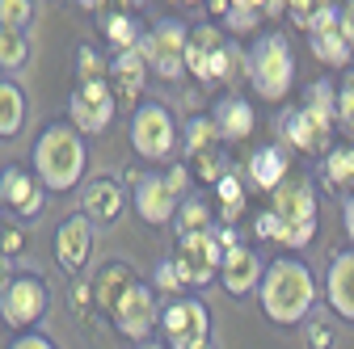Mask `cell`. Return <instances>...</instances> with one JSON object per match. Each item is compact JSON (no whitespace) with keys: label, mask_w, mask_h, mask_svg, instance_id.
Returning a JSON list of instances; mask_svg holds the SVG:
<instances>
[{"label":"cell","mask_w":354,"mask_h":349,"mask_svg":"<svg viewBox=\"0 0 354 349\" xmlns=\"http://www.w3.org/2000/svg\"><path fill=\"white\" fill-rule=\"evenodd\" d=\"M342 26H346V38L354 42V0H346V5H342Z\"/></svg>","instance_id":"cell-43"},{"label":"cell","mask_w":354,"mask_h":349,"mask_svg":"<svg viewBox=\"0 0 354 349\" xmlns=\"http://www.w3.org/2000/svg\"><path fill=\"white\" fill-rule=\"evenodd\" d=\"M114 316V328H118V337H127V341H148L156 328H160V308H156V295H152V286H144V282H136L122 299H118V308L110 312Z\"/></svg>","instance_id":"cell-13"},{"label":"cell","mask_w":354,"mask_h":349,"mask_svg":"<svg viewBox=\"0 0 354 349\" xmlns=\"http://www.w3.org/2000/svg\"><path fill=\"white\" fill-rule=\"evenodd\" d=\"M198 349H215V341H203V345H198Z\"/></svg>","instance_id":"cell-48"},{"label":"cell","mask_w":354,"mask_h":349,"mask_svg":"<svg viewBox=\"0 0 354 349\" xmlns=\"http://www.w3.org/2000/svg\"><path fill=\"white\" fill-rule=\"evenodd\" d=\"M329 9H337L333 0H287V17H291V21H295L304 34L313 30V26H317V21L329 13Z\"/></svg>","instance_id":"cell-29"},{"label":"cell","mask_w":354,"mask_h":349,"mask_svg":"<svg viewBox=\"0 0 354 349\" xmlns=\"http://www.w3.org/2000/svg\"><path fill=\"white\" fill-rule=\"evenodd\" d=\"M26 126V93L17 80H0V139L21 135Z\"/></svg>","instance_id":"cell-24"},{"label":"cell","mask_w":354,"mask_h":349,"mask_svg":"<svg viewBox=\"0 0 354 349\" xmlns=\"http://www.w3.org/2000/svg\"><path fill=\"white\" fill-rule=\"evenodd\" d=\"M106 38L114 42L118 51H127V47H136V42H140V30H136V21H131L127 13H114L106 21Z\"/></svg>","instance_id":"cell-32"},{"label":"cell","mask_w":354,"mask_h":349,"mask_svg":"<svg viewBox=\"0 0 354 349\" xmlns=\"http://www.w3.org/2000/svg\"><path fill=\"white\" fill-rule=\"evenodd\" d=\"M76 5H80V9H102L106 0H76Z\"/></svg>","instance_id":"cell-47"},{"label":"cell","mask_w":354,"mask_h":349,"mask_svg":"<svg viewBox=\"0 0 354 349\" xmlns=\"http://www.w3.org/2000/svg\"><path fill=\"white\" fill-rule=\"evenodd\" d=\"M177 135L182 130H177L169 106H160V101H144L131 114V148H136L140 160H152V164L169 160L177 152Z\"/></svg>","instance_id":"cell-6"},{"label":"cell","mask_w":354,"mask_h":349,"mask_svg":"<svg viewBox=\"0 0 354 349\" xmlns=\"http://www.w3.org/2000/svg\"><path fill=\"white\" fill-rule=\"evenodd\" d=\"M173 223H177V232H182V236H190V232H211V206H207V198H198V194L182 198Z\"/></svg>","instance_id":"cell-27"},{"label":"cell","mask_w":354,"mask_h":349,"mask_svg":"<svg viewBox=\"0 0 354 349\" xmlns=\"http://www.w3.org/2000/svg\"><path fill=\"white\" fill-rule=\"evenodd\" d=\"M287 164H291V156H287L283 148H257V152L249 156V164H245L249 186H257L261 194H274V190L287 181Z\"/></svg>","instance_id":"cell-20"},{"label":"cell","mask_w":354,"mask_h":349,"mask_svg":"<svg viewBox=\"0 0 354 349\" xmlns=\"http://www.w3.org/2000/svg\"><path fill=\"white\" fill-rule=\"evenodd\" d=\"M152 68H148V59L140 55V47H127V51H118L114 59H110V76L118 80V93L122 97H136L140 89H144V76H148Z\"/></svg>","instance_id":"cell-23"},{"label":"cell","mask_w":354,"mask_h":349,"mask_svg":"<svg viewBox=\"0 0 354 349\" xmlns=\"http://www.w3.org/2000/svg\"><path fill=\"white\" fill-rule=\"evenodd\" d=\"M47 308H51V290L38 274H13V282L0 290V320L17 332H34Z\"/></svg>","instance_id":"cell-7"},{"label":"cell","mask_w":354,"mask_h":349,"mask_svg":"<svg viewBox=\"0 0 354 349\" xmlns=\"http://www.w3.org/2000/svg\"><path fill=\"white\" fill-rule=\"evenodd\" d=\"M140 55L148 59V68L165 80H177L186 72V47H190V30L182 21H156L148 34H140Z\"/></svg>","instance_id":"cell-9"},{"label":"cell","mask_w":354,"mask_h":349,"mask_svg":"<svg viewBox=\"0 0 354 349\" xmlns=\"http://www.w3.org/2000/svg\"><path fill=\"white\" fill-rule=\"evenodd\" d=\"M88 168V152H84V135L72 122H51L42 126V135L34 143V172L51 194H68L84 181Z\"/></svg>","instance_id":"cell-2"},{"label":"cell","mask_w":354,"mask_h":349,"mask_svg":"<svg viewBox=\"0 0 354 349\" xmlns=\"http://www.w3.org/2000/svg\"><path fill=\"white\" fill-rule=\"evenodd\" d=\"M249 80L261 101H283L295 80V55L283 34H261L249 51Z\"/></svg>","instance_id":"cell-4"},{"label":"cell","mask_w":354,"mask_h":349,"mask_svg":"<svg viewBox=\"0 0 354 349\" xmlns=\"http://www.w3.org/2000/svg\"><path fill=\"white\" fill-rule=\"evenodd\" d=\"M140 278H136V270L131 266H122V261H106V266L97 270V278H93V299H97V308L102 312H114L118 308V299L136 286Z\"/></svg>","instance_id":"cell-21"},{"label":"cell","mask_w":354,"mask_h":349,"mask_svg":"<svg viewBox=\"0 0 354 349\" xmlns=\"http://www.w3.org/2000/svg\"><path fill=\"white\" fill-rule=\"evenodd\" d=\"M160 332L169 349H198L203 341H211V312L203 299H169L160 312Z\"/></svg>","instance_id":"cell-11"},{"label":"cell","mask_w":354,"mask_h":349,"mask_svg":"<svg viewBox=\"0 0 354 349\" xmlns=\"http://www.w3.org/2000/svg\"><path fill=\"white\" fill-rule=\"evenodd\" d=\"M47 194L51 190L38 181V172H30L21 164H5V168H0V206L13 210L21 223L38 219L42 206H47Z\"/></svg>","instance_id":"cell-12"},{"label":"cell","mask_w":354,"mask_h":349,"mask_svg":"<svg viewBox=\"0 0 354 349\" xmlns=\"http://www.w3.org/2000/svg\"><path fill=\"white\" fill-rule=\"evenodd\" d=\"M270 210L283 219L287 236H283V248H304L308 240L317 236V194L304 177H287L279 190H274V202Z\"/></svg>","instance_id":"cell-5"},{"label":"cell","mask_w":354,"mask_h":349,"mask_svg":"<svg viewBox=\"0 0 354 349\" xmlns=\"http://www.w3.org/2000/svg\"><path fill=\"white\" fill-rule=\"evenodd\" d=\"M34 5L30 0H0V30H30Z\"/></svg>","instance_id":"cell-31"},{"label":"cell","mask_w":354,"mask_h":349,"mask_svg":"<svg viewBox=\"0 0 354 349\" xmlns=\"http://www.w3.org/2000/svg\"><path fill=\"white\" fill-rule=\"evenodd\" d=\"M215 126H219V139L224 143H236V139H249L253 135V106L245 101V97H224L215 106Z\"/></svg>","instance_id":"cell-22"},{"label":"cell","mask_w":354,"mask_h":349,"mask_svg":"<svg viewBox=\"0 0 354 349\" xmlns=\"http://www.w3.org/2000/svg\"><path fill=\"white\" fill-rule=\"evenodd\" d=\"M9 282H13V270H9V252L0 248V290H5Z\"/></svg>","instance_id":"cell-44"},{"label":"cell","mask_w":354,"mask_h":349,"mask_svg":"<svg viewBox=\"0 0 354 349\" xmlns=\"http://www.w3.org/2000/svg\"><path fill=\"white\" fill-rule=\"evenodd\" d=\"M329 186H354V148H333L325 160Z\"/></svg>","instance_id":"cell-30"},{"label":"cell","mask_w":354,"mask_h":349,"mask_svg":"<svg viewBox=\"0 0 354 349\" xmlns=\"http://www.w3.org/2000/svg\"><path fill=\"white\" fill-rule=\"evenodd\" d=\"M304 337H308V349H333V324H329L325 316L308 320V324H304Z\"/></svg>","instance_id":"cell-36"},{"label":"cell","mask_w":354,"mask_h":349,"mask_svg":"<svg viewBox=\"0 0 354 349\" xmlns=\"http://www.w3.org/2000/svg\"><path fill=\"white\" fill-rule=\"evenodd\" d=\"M122 206H127V190H122V181L106 177V172H97V177L80 190V215H88V219H93V228L118 223Z\"/></svg>","instance_id":"cell-16"},{"label":"cell","mask_w":354,"mask_h":349,"mask_svg":"<svg viewBox=\"0 0 354 349\" xmlns=\"http://www.w3.org/2000/svg\"><path fill=\"white\" fill-rule=\"evenodd\" d=\"M114 106H118V93L110 80H76V89L68 97V122L80 135H102L114 122Z\"/></svg>","instance_id":"cell-10"},{"label":"cell","mask_w":354,"mask_h":349,"mask_svg":"<svg viewBox=\"0 0 354 349\" xmlns=\"http://www.w3.org/2000/svg\"><path fill=\"white\" fill-rule=\"evenodd\" d=\"M190 181H194V177H190L186 164H169V168H165V186H169L177 198H190Z\"/></svg>","instance_id":"cell-39"},{"label":"cell","mask_w":354,"mask_h":349,"mask_svg":"<svg viewBox=\"0 0 354 349\" xmlns=\"http://www.w3.org/2000/svg\"><path fill=\"white\" fill-rule=\"evenodd\" d=\"M152 282H156V290H160V295H173V299H182V290H186L182 274H177V266H173V257H169V261H156Z\"/></svg>","instance_id":"cell-34"},{"label":"cell","mask_w":354,"mask_h":349,"mask_svg":"<svg viewBox=\"0 0 354 349\" xmlns=\"http://www.w3.org/2000/svg\"><path fill=\"white\" fill-rule=\"evenodd\" d=\"M224 172H232V168L224 164L219 148H211V152H203V156H198V177H203V181H211V186H215L219 177H224Z\"/></svg>","instance_id":"cell-38"},{"label":"cell","mask_w":354,"mask_h":349,"mask_svg":"<svg viewBox=\"0 0 354 349\" xmlns=\"http://www.w3.org/2000/svg\"><path fill=\"white\" fill-rule=\"evenodd\" d=\"M21 244H26V240H21V228H0V248H5L9 257H17Z\"/></svg>","instance_id":"cell-41"},{"label":"cell","mask_w":354,"mask_h":349,"mask_svg":"<svg viewBox=\"0 0 354 349\" xmlns=\"http://www.w3.org/2000/svg\"><path fill=\"white\" fill-rule=\"evenodd\" d=\"M93 257V219L88 215H68V219L55 228V261L59 270L80 274Z\"/></svg>","instance_id":"cell-14"},{"label":"cell","mask_w":354,"mask_h":349,"mask_svg":"<svg viewBox=\"0 0 354 349\" xmlns=\"http://www.w3.org/2000/svg\"><path fill=\"white\" fill-rule=\"evenodd\" d=\"M173 266L182 274L186 290H203L211 278H219V266H224V244H219L215 232H190V236H177L173 248Z\"/></svg>","instance_id":"cell-8"},{"label":"cell","mask_w":354,"mask_h":349,"mask_svg":"<svg viewBox=\"0 0 354 349\" xmlns=\"http://www.w3.org/2000/svg\"><path fill=\"white\" fill-rule=\"evenodd\" d=\"M136 349H169V345H165V341H140Z\"/></svg>","instance_id":"cell-46"},{"label":"cell","mask_w":354,"mask_h":349,"mask_svg":"<svg viewBox=\"0 0 354 349\" xmlns=\"http://www.w3.org/2000/svg\"><path fill=\"white\" fill-rule=\"evenodd\" d=\"M325 299H329L333 316H342V320L354 324V248H346V252L333 257L329 278H325Z\"/></svg>","instance_id":"cell-19"},{"label":"cell","mask_w":354,"mask_h":349,"mask_svg":"<svg viewBox=\"0 0 354 349\" xmlns=\"http://www.w3.org/2000/svg\"><path fill=\"white\" fill-rule=\"evenodd\" d=\"M346 236H350V244H354V194L346 198Z\"/></svg>","instance_id":"cell-45"},{"label":"cell","mask_w":354,"mask_h":349,"mask_svg":"<svg viewBox=\"0 0 354 349\" xmlns=\"http://www.w3.org/2000/svg\"><path fill=\"white\" fill-rule=\"evenodd\" d=\"M182 5H198V0H182Z\"/></svg>","instance_id":"cell-49"},{"label":"cell","mask_w":354,"mask_h":349,"mask_svg":"<svg viewBox=\"0 0 354 349\" xmlns=\"http://www.w3.org/2000/svg\"><path fill=\"white\" fill-rule=\"evenodd\" d=\"M215 143H224L219 139V126H215V118H190L186 126H182V148H186V156L190 160H198L203 152H211Z\"/></svg>","instance_id":"cell-25"},{"label":"cell","mask_w":354,"mask_h":349,"mask_svg":"<svg viewBox=\"0 0 354 349\" xmlns=\"http://www.w3.org/2000/svg\"><path fill=\"white\" fill-rule=\"evenodd\" d=\"M110 63L97 55V47H80L76 51V80H106Z\"/></svg>","instance_id":"cell-33"},{"label":"cell","mask_w":354,"mask_h":349,"mask_svg":"<svg viewBox=\"0 0 354 349\" xmlns=\"http://www.w3.org/2000/svg\"><path fill=\"white\" fill-rule=\"evenodd\" d=\"M333 118H337L333 80H317L313 89H308L304 106L299 110H287V118H283V139H287V148L308 152V156L325 152L329 148V135H333Z\"/></svg>","instance_id":"cell-3"},{"label":"cell","mask_w":354,"mask_h":349,"mask_svg":"<svg viewBox=\"0 0 354 349\" xmlns=\"http://www.w3.org/2000/svg\"><path fill=\"white\" fill-rule=\"evenodd\" d=\"M337 122L354 130V68H346V76L337 80Z\"/></svg>","instance_id":"cell-35"},{"label":"cell","mask_w":354,"mask_h":349,"mask_svg":"<svg viewBox=\"0 0 354 349\" xmlns=\"http://www.w3.org/2000/svg\"><path fill=\"white\" fill-rule=\"evenodd\" d=\"M228 5H232V9H249V13H266V17H270V5H274V0H228Z\"/></svg>","instance_id":"cell-42"},{"label":"cell","mask_w":354,"mask_h":349,"mask_svg":"<svg viewBox=\"0 0 354 349\" xmlns=\"http://www.w3.org/2000/svg\"><path fill=\"white\" fill-rule=\"evenodd\" d=\"M261 257L253 252V248H224V266H219V282H224V290L232 295V299H245V295H253L257 286H261Z\"/></svg>","instance_id":"cell-18"},{"label":"cell","mask_w":354,"mask_h":349,"mask_svg":"<svg viewBox=\"0 0 354 349\" xmlns=\"http://www.w3.org/2000/svg\"><path fill=\"white\" fill-rule=\"evenodd\" d=\"M26 59H30L26 30H0V68H5V72H21Z\"/></svg>","instance_id":"cell-28"},{"label":"cell","mask_w":354,"mask_h":349,"mask_svg":"<svg viewBox=\"0 0 354 349\" xmlns=\"http://www.w3.org/2000/svg\"><path fill=\"white\" fill-rule=\"evenodd\" d=\"M253 232L261 240H274V244H283V236H287V228H283V219H279L274 210H261L257 219H253Z\"/></svg>","instance_id":"cell-37"},{"label":"cell","mask_w":354,"mask_h":349,"mask_svg":"<svg viewBox=\"0 0 354 349\" xmlns=\"http://www.w3.org/2000/svg\"><path fill=\"white\" fill-rule=\"evenodd\" d=\"M9 349H55L51 337H42V332H17V341Z\"/></svg>","instance_id":"cell-40"},{"label":"cell","mask_w":354,"mask_h":349,"mask_svg":"<svg viewBox=\"0 0 354 349\" xmlns=\"http://www.w3.org/2000/svg\"><path fill=\"white\" fill-rule=\"evenodd\" d=\"M257 299H261V316L270 324H299L313 316L317 278L299 257H274L261 274Z\"/></svg>","instance_id":"cell-1"},{"label":"cell","mask_w":354,"mask_h":349,"mask_svg":"<svg viewBox=\"0 0 354 349\" xmlns=\"http://www.w3.org/2000/svg\"><path fill=\"white\" fill-rule=\"evenodd\" d=\"M308 42H313V55L329 68H346L354 59V42L346 38V26H342V9H329L313 30H308Z\"/></svg>","instance_id":"cell-17"},{"label":"cell","mask_w":354,"mask_h":349,"mask_svg":"<svg viewBox=\"0 0 354 349\" xmlns=\"http://www.w3.org/2000/svg\"><path fill=\"white\" fill-rule=\"evenodd\" d=\"M131 194H136V210H140L144 223L165 228V223L177 219V206H182V198H177V194L165 186V172H144Z\"/></svg>","instance_id":"cell-15"},{"label":"cell","mask_w":354,"mask_h":349,"mask_svg":"<svg viewBox=\"0 0 354 349\" xmlns=\"http://www.w3.org/2000/svg\"><path fill=\"white\" fill-rule=\"evenodd\" d=\"M215 198H219V219L236 223L241 210H245V181L236 177V172H224V177L215 181Z\"/></svg>","instance_id":"cell-26"}]
</instances>
